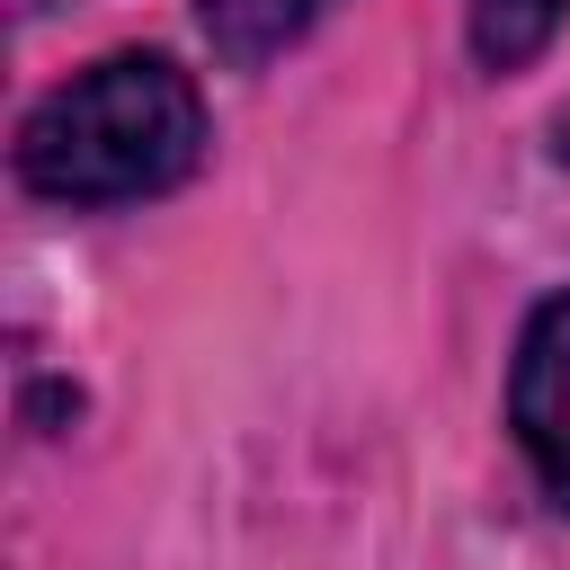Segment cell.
<instances>
[{
	"label": "cell",
	"instance_id": "6da1fadb",
	"mask_svg": "<svg viewBox=\"0 0 570 570\" xmlns=\"http://www.w3.org/2000/svg\"><path fill=\"white\" fill-rule=\"evenodd\" d=\"M205 151V98L169 53H107L18 125V178L53 205H142Z\"/></svg>",
	"mask_w": 570,
	"mask_h": 570
},
{
	"label": "cell",
	"instance_id": "7a4b0ae2",
	"mask_svg": "<svg viewBox=\"0 0 570 570\" xmlns=\"http://www.w3.org/2000/svg\"><path fill=\"white\" fill-rule=\"evenodd\" d=\"M508 428H517L534 481L570 508V294H543L525 312L517 374H508Z\"/></svg>",
	"mask_w": 570,
	"mask_h": 570
},
{
	"label": "cell",
	"instance_id": "3957f363",
	"mask_svg": "<svg viewBox=\"0 0 570 570\" xmlns=\"http://www.w3.org/2000/svg\"><path fill=\"white\" fill-rule=\"evenodd\" d=\"M321 9H330V0H196V27H205V45H214L232 71H249V62L285 53L294 36H312Z\"/></svg>",
	"mask_w": 570,
	"mask_h": 570
},
{
	"label": "cell",
	"instance_id": "277c9868",
	"mask_svg": "<svg viewBox=\"0 0 570 570\" xmlns=\"http://www.w3.org/2000/svg\"><path fill=\"white\" fill-rule=\"evenodd\" d=\"M570 0H463V36L481 53V71H525L552 36H561Z\"/></svg>",
	"mask_w": 570,
	"mask_h": 570
},
{
	"label": "cell",
	"instance_id": "5b68a950",
	"mask_svg": "<svg viewBox=\"0 0 570 570\" xmlns=\"http://www.w3.org/2000/svg\"><path fill=\"white\" fill-rule=\"evenodd\" d=\"M552 151H561V169H570V107H561V125H552Z\"/></svg>",
	"mask_w": 570,
	"mask_h": 570
}]
</instances>
